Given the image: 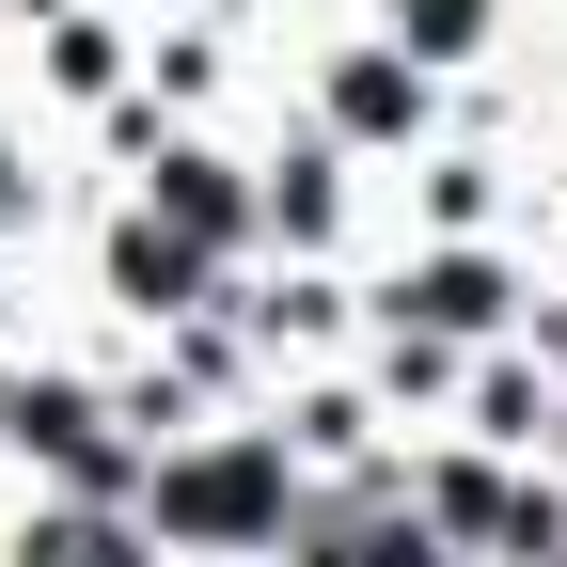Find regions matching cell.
I'll list each match as a JSON object with an SVG mask.
<instances>
[{"label": "cell", "mask_w": 567, "mask_h": 567, "mask_svg": "<svg viewBox=\"0 0 567 567\" xmlns=\"http://www.w3.org/2000/svg\"><path fill=\"white\" fill-rule=\"evenodd\" d=\"M268 505H284V457H268V442H237V457H189V473L158 488V520H189V536H252Z\"/></svg>", "instance_id": "6da1fadb"}, {"label": "cell", "mask_w": 567, "mask_h": 567, "mask_svg": "<svg viewBox=\"0 0 567 567\" xmlns=\"http://www.w3.org/2000/svg\"><path fill=\"white\" fill-rule=\"evenodd\" d=\"M394 17H410V32H425V48H457V32H473V17H488V0H394Z\"/></svg>", "instance_id": "7a4b0ae2"}]
</instances>
